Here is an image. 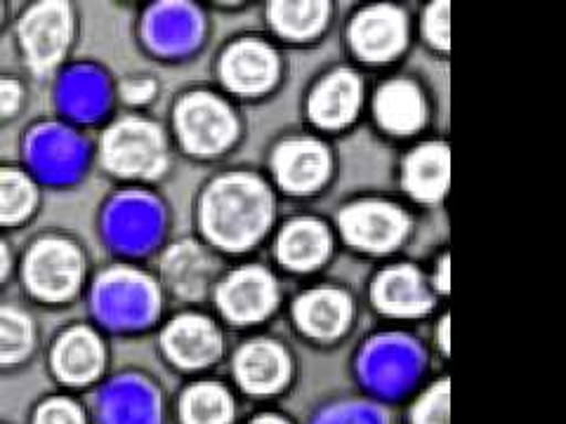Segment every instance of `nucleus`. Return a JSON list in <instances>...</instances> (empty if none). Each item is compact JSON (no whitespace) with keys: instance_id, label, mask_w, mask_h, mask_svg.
Listing matches in <instances>:
<instances>
[{"instance_id":"f257e3e1","label":"nucleus","mask_w":566,"mask_h":424,"mask_svg":"<svg viewBox=\"0 0 566 424\" xmlns=\"http://www.w3.org/2000/svg\"><path fill=\"white\" fill-rule=\"evenodd\" d=\"M272 215L270 191L255 177L229 174L210 187L203 201V226L222 247L251 245L268 229Z\"/></svg>"},{"instance_id":"f03ea898","label":"nucleus","mask_w":566,"mask_h":424,"mask_svg":"<svg viewBox=\"0 0 566 424\" xmlns=\"http://www.w3.org/2000/svg\"><path fill=\"white\" fill-rule=\"evenodd\" d=\"M104 161L118 174H156L164 168V137L145 120H120L104 137Z\"/></svg>"},{"instance_id":"7ed1b4c3","label":"nucleus","mask_w":566,"mask_h":424,"mask_svg":"<svg viewBox=\"0 0 566 424\" xmlns=\"http://www.w3.org/2000/svg\"><path fill=\"white\" fill-rule=\"evenodd\" d=\"M177 130L193 153L222 151L234 139L237 126L227 106L212 95L197 93L177 109Z\"/></svg>"},{"instance_id":"20e7f679","label":"nucleus","mask_w":566,"mask_h":424,"mask_svg":"<svg viewBox=\"0 0 566 424\" xmlns=\"http://www.w3.org/2000/svg\"><path fill=\"white\" fill-rule=\"evenodd\" d=\"M81 272V253L66 241H41L27 259L29 286L45 299L69 297L78 286Z\"/></svg>"},{"instance_id":"39448f33","label":"nucleus","mask_w":566,"mask_h":424,"mask_svg":"<svg viewBox=\"0 0 566 424\" xmlns=\"http://www.w3.org/2000/svg\"><path fill=\"white\" fill-rule=\"evenodd\" d=\"M340 226L352 245L380 253L395 247L403 239L409 222H406L403 212L395 205L359 203L343 212Z\"/></svg>"},{"instance_id":"423d86ee","label":"nucleus","mask_w":566,"mask_h":424,"mask_svg":"<svg viewBox=\"0 0 566 424\" xmlns=\"http://www.w3.org/2000/svg\"><path fill=\"white\" fill-rule=\"evenodd\" d=\"M71 20L64 3H43L33 8L22 22V39L35 68L55 64L69 43Z\"/></svg>"},{"instance_id":"0eeeda50","label":"nucleus","mask_w":566,"mask_h":424,"mask_svg":"<svg viewBox=\"0 0 566 424\" xmlns=\"http://www.w3.org/2000/svg\"><path fill=\"white\" fill-rule=\"evenodd\" d=\"M218 299L224 314L234 321H258L276 305V286L268 272L243 269L222 283Z\"/></svg>"},{"instance_id":"6e6552de","label":"nucleus","mask_w":566,"mask_h":424,"mask_svg":"<svg viewBox=\"0 0 566 424\" xmlns=\"http://www.w3.org/2000/svg\"><path fill=\"white\" fill-rule=\"evenodd\" d=\"M406 41L403 14L392 8H370L352 24V43L368 62L395 57Z\"/></svg>"},{"instance_id":"1a4fd4ad","label":"nucleus","mask_w":566,"mask_h":424,"mask_svg":"<svg viewBox=\"0 0 566 424\" xmlns=\"http://www.w3.org/2000/svg\"><path fill=\"white\" fill-rule=\"evenodd\" d=\"M222 74L237 93H262L276 78V57L268 45L245 41L227 52Z\"/></svg>"},{"instance_id":"9d476101","label":"nucleus","mask_w":566,"mask_h":424,"mask_svg":"<svg viewBox=\"0 0 566 424\" xmlns=\"http://www.w3.org/2000/svg\"><path fill=\"white\" fill-rule=\"evenodd\" d=\"M274 166L279 182L289 191H312L326 180L328 153L312 139H295L276 151Z\"/></svg>"},{"instance_id":"9b49d317","label":"nucleus","mask_w":566,"mask_h":424,"mask_svg":"<svg viewBox=\"0 0 566 424\" xmlns=\"http://www.w3.org/2000/svg\"><path fill=\"white\" fill-rule=\"evenodd\" d=\"M164 344L172 361L187 368H199L218 359L220 335L201 316H182L168 328Z\"/></svg>"},{"instance_id":"f8f14e48","label":"nucleus","mask_w":566,"mask_h":424,"mask_svg":"<svg viewBox=\"0 0 566 424\" xmlns=\"http://www.w3.org/2000/svg\"><path fill=\"white\" fill-rule=\"evenodd\" d=\"M361 83L349 71H338L316 87L310 99V116L324 128H340L359 109Z\"/></svg>"},{"instance_id":"ddd939ff","label":"nucleus","mask_w":566,"mask_h":424,"mask_svg":"<svg viewBox=\"0 0 566 424\" xmlns=\"http://www.w3.org/2000/svg\"><path fill=\"white\" fill-rule=\"evenodd\" d=\"M237 375L248 392H274L289 378V359L272 342H255L239 351Z\"/></svg>"},{"instance_id":"4468645a","label":"nucleus","mask_w":566,"mask_h":424,"mask_svg":"<svg viewBox=\"0 0 566 424\" xmlns=\"http://www.w3.org/2000/svg\"><path fill=\"white\" fill-rule=\"evenodd\" d=\"M376 305L389 314H422L432 305L430 293L424 290L422 278L411 267L385 272L376 283Z\"/></svg>"},{"instance_id":"2eb2a0df","label":"nucleus","mask_w":566,"mask_h":424,"mask_svg":"<svg viewBox=\"0 0 566 424\" xmlns=\"http://www.w3.org/2000/svg\"><path fill=\"white\" fill-rule=\"evenodd\" d=\"M104 363L99 340L91 330L78 328L66 332L55 349V368L66 382L93 380Z\"/></svg>"},{"instance_id":"dca6fc26","label":"nucleus","mask_w":566,"mask_h":424,"mask_svg":"<svg viewBox=\"0 0 566 424\" xmlns=\"http://www.w3.org/2000/svg\"><path fill=\"white\" fill-rule=\"evenodd\" d=\"M295 314L300 326L314 335V338H335V335L345 330L352 307L343 293L322 290L300 299Z\"/></svg>"},{"instance_id":"f3484780","label":"nucleus","mask_w":566,"mask_h":424,"mask_svg":"<svg viewBox=\"0 0 566 424\" xmlns=\"http://www.w3.org/2000/svg\"><path fill=\"white\" fill-rule=\"evenodd\" d=\"M376 116L392 132L418 130L424 118V106L416 85L403 81L387 83L376 95Z\"/></svg>"},{"instance_id":"a211bd4d","label":"nucleus","mask_w":566,"mask_h":424,"mask_svg":"<svg viewBox=\"0 0 566 424\" xmlns=\"http://www.w3.org/2000/svg\"><path fill=\"white\" fill-rule=\"evenodd\" d=\"M331 239L318 222H293L279 241L281 262L291 269H312L328 255Z\"/></svg>"},{"instance_id":"6ab92c4d","label":"nucleus","mask_w":566,"mask_h":424,"mask_svg":"<svg viewBox=\"0 0 566 424\" xmlns=\"http://www.w3.org/2000/svg\"><path fill=\"white\" fill-rule=\"evenodd\" d=\"M406 187L420 201H437L449 187V149L422 147L406 163Z\"/></svg>"},{"instance_id":"aec40b11","label":"nucleus","mask_w":566,"mask_h":424,"mask_svg":"<svg viewBox=\"0 0 566 424\" xmlns=\"http://www.w3.org/2000/svg\"><path fill=\"white\" fill-rule=\"evenodd\" d=\"M185 424H227L232 417V399L218 384L191 386L182 401Z\"/></svg>"},{"instance_id":"412c9836","label":"nucleus","mask_w":566,"mask_h":424,"mask_svg":"<svg viewBox=\"0 0 566 424\" xmlns=\"http://www.w3.org/2000/svg\"><path fill=\"white\" fill-rule=\"evenodd\" d=\"M326 10V3H272L270 17L281 33L293 35V39H307L322 29Z\"/></svg>"},{"instance_id":"4be33fe9","label":"nucleus","mask_w":566,"mask_h":424,"mask_svg":"<svg viewBox=\"0 0 566 424\" xmlns=\"http://www.w3.org/2000/svg\"><path fill=\"white\" fill-rule=\"evenodd\" d=\"M208 264L197 245H180L168 253L166 274L172 286L182 295H197L203 286Z\"/></svg>"},{"instance_id":"5701e85b","label":"nucleus","mask_w":566,"mask_h":424,"mask_svg":"<svg viewBox=\"0 0 566 424\" xmlns=\"http://www.w3.org/2000/svg\"><path fill=\"white\" fill-rule=\"evenodd\" d=\"M33 208V187L24 174L0 170V222H17Z\"/></svg>"},{"instance_id":"b1692460","label":"nucleus","mask_w":566,"mask_h":424,"mask_svg":"<svg viewBox=\"0 0 566 424\" xmlns=\"http://www.w3.org/2000/svg\"><path fill=\"white\" fill-rule=\"evenodd\" d=\"M31 349V324L14 309H0V363L24 359Z\"/></svg>"},{"instance_id":"393cba45","label":"nucleus","mask_w":566,"mask_h":424,"mask_svg":"<svg viewBox=\"0 0 566 424\" xmlns=\"http://www.w3.org/2000/svg\"><path fill=\"white\" fill-rule=\"evenodd\" d=\"M416 424H449V389L439 384V389L424 399L418 409Z\"/></svg>"},{"instance_id":"a878e982","label":"nucleus","mask_w":566,"mask_h":424,"mask_svg":"<svg viewBox=\"0 0 566 424\" xmlns=\"http://www.w3.org/2000/svg\"><path fill=\"white\" fill-rule=\"evenodd\" d=\"M35 424H83V415L71 401L57 399L43 405L35 415Z\"/></svg>"},{"instance_id":"bb28decb","label":"nucleus","mask_w":566,"mask_h":424,"mask_svg":"<svg viewBox=\"0 0 566 424\" xmlns=\"http://www.w3.org/2000/svg\"><path fill=\"white\" fill-rule=\"evenodd\" d=\"M424 26H428V35L434 45L444 47V50L449 47V3L447 0H441V3L430 8Z\"/></svg>"},{"instance_id":"cd10ccee","label":"nucleus","mask_w":566,"mask_h":424,"mask_svg":"<svg viewBox=\"0 0 566 424\" xmlns=\"http://www.w3.org/2000/svg\"><path fill=\"white\" fill-rule=\"evenodd\" d=\"M20 99H22V93L20 87H17V83L0 78V118L14 114L17 106H20Z\"/></svg>"},{"instance_id":"c85d7f7f","label":"nucleus","mask_w":566,"mask_h":424,"mask_svg":"<svg viewBox=\"0 0 566 424\" xmlns=\"http://www.w3.org/2000/svg\"><path fill=\"white\" fill-rule=\"evenodd\" d=\"M439 288L441 290H449V257H444V262H441V276H439Z\"/></svg>"},{"instance_id":"c756f323","label":"nucleus","mask_w":566,"mask_h":424,"mask_svg":"<svg viewBox=\"0 0 566 424\" xmlns=\"http://www.w3.org/2000/svg\"><path fill=\"white\" fill-rule=\"evenodd\" d=\"M8 267H10V259H8V251L6 245L0 243V280H3V276L8 274Z\"/></svg>"},{"instance_id":"7c9ffc66","label":"nucleus","mask_w":566,"mask_h":424,"mask_svg":"<svg viewBox=\"0 0 566 424\" xmlns=\"http://www.w3.org/2000/svg\"><path fill=\"white\" fill-rule=\"evenodd\" d=\"M441 342H444V351H449V318L441 324Z\"/></svg>"},{"instance_id":"2f4dec72","label":"nucleus","mask_w":566,"mask_h":424,"mask_svg":"<svg viewBox=\"0 0 566 424\" xmlns=\"http://www.w3.org/2000/svg\"><path fill=\"white\" fill-rule=\"evenodd\" d=\"M253 424H286V422L279 420V417H260V420H255Z\"/></svg>"}]
</instances>
